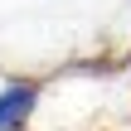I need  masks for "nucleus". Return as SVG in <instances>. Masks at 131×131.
<instances>
[{
    "mask_svg": "<svg viewBox=\"0 0 131 131\" xmlns=\"http://www.w3.org/2000/svg\"><path fill=\"white\" fill-rule=\"evenodd\" d=\"M39 97H44V83L39 78H10L0 83V131H24L39 112Z\"/></svg>",
    "mask_w": 131,
    "mask_h": 131,
    "instance_id": "nucleus-1",
    "label": "nucleus"
}]
</instances>
